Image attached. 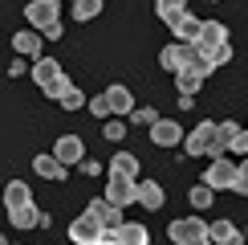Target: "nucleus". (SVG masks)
I'll return each mask as SVG.
<instances>
[{
    "instance_id": "2eb2a0df",
    "label": "nucleus",
    "mask_w": 248,
    "mask_h": 245,
    "mask_svg": "<svg viewBox=\"0 0 248 245\" xmlns=\"http://www.w3.org/2000/svg\"><path fill=\"white\" fill-rule=\"evenodd\" d=\"M86 212H94V217L106 225V229H118L122 225V212H118V204L114 200H106V196H98V200H90V209Z\"/></svg>"
},
{
    "instance_id": "72a5a7b5",
    "label": "nucleus",
    "mask_w": 248,
    "mask_h": 245,
    "mask_svg": "<svg viewBox=\"0 0 248 245\" xmlns=\"http://www.w3.org/2000/svg\"><path fill=\"white\" fill-rule=\"evenodd\" d=\"M232 192H236V196H248V176H244V172H240V176H236V184H232Z\"/></svg>"
},
{
    "instance_id": "a878e982",
    "label": "nucleus",
    "mask_w": 248,
    "mask_h": 245,
    "mask_svg": "<svg viewBox=\"0 0 248 245\" xmlns=\"http://www.w3.org/2000/svg\"><path fill=\"white\" fill-rule=\"evenodd\" d=\"M102 17V0H74V20H94Z\"/></svg>"
},
{
    "instance_id": "a211bd4d",
    "label": "nucleus",
    "mask_w": 248,
    "mask_h": 245,
    "mask_svg": "<svg viewBox=\"0 0 248 245\" xmlns=\"http://www.w3.org/2000/svg\"><path fill=\"white\" fill-rule=\"evenodd\" d=\"M33 172L41 180H65V163L57 156H33Z\"/></svg>"
},
{
    "instance_id": "20e7f679",
    "label": "nucleus",
    "mask_w": 248,
    "mask_h": 245,
    "mask_svg": "<svg viewBox=\"0 0 248 245\" xmlns=\"http://www.w3.org/2000/svg\"><path fill=\"white\" fill-rule=\"evenodd\" d=\"M191 61H195V41H171L167 49H159V66L171 70V74H179Z\"/></svg>"
},
{
    "instance_id": "cd10ccee",
    "label": "nucleus",
    "mask_w": 248,
    "mask_h": 245,
    "mask_svg": "<svg viewBox=\"0 0 248 245\" xmlns=\"http://www.w3.org/2000/svg\"><path fill=\"white\" fill-rule=\"evenodd\" d=\"M102 135H106L110 143H118L122 135H126V122H122V119H110V122H106V127H102Z\"/></svg>"
},
{
    "instance_id": "7ed1b4c3",
    "label": "nucleus",
    "mask_w": 248,
    "mask_h": 245,
    "mask_svg": "<svg viewBox=\"0 0 248 245\" xmlns=\"http://www.w3.org/2000/svg\"><path fill=\"white\" fill-rule=\"evenodd\" d=\"M102 237H106V225H102L94 212H81V217L69 225V241L74 245H102Z\"/></svg>"
},
{
    "instance_id": "f704fd0d",
    "label": "nucleus",
    "mask_w": 248,
    "mask_h": 245,
    "mask_svg": "<svg viewBox=\"0 0 248 245\" xmlns=\"http://www.w3.org/2000/svg\"><path fill=\"white\" fill-rule=\"evenodd\" d=\"M41 33H45V41H57V37H61V20H53V25L41 29Z\"/></svg>"
},
{
    "instance_id": "4be33fe9",
    "label": "nucleus",
    "mask_w": 248,
    "mask_h": 245,
    "mask_svg": "<svg viewBox=\"0 0 248 245\" xmlns=\"http://www.w3.org/2000/svg\"><path fill=\"white\" fill-rule=\"evenodd\" d=\"M155 13H159L163 25H175V20L187 13V0H155Z\"/></svg>"
},
{
    "instance_id": "58836bf2",
    "label": "nucleus",
    "mask_w": 248,
    "mask_h": 245,
    "mask_svg": "<svg viewBox=\"0 0 248 245\" xmlns=\"http://www.w3.org/2000/svg\"><path fill=\"white\" fill-rule=\"evenodd\" d=\"M244 245H248V241H244Z\"/></svg>"
},
{
    "instance_id": "4468645a",
    "label": "nucleus",
    "mask_w": 248,
    "mask_h": 245,
    "mask_svg": "<svg viewBox=\"0 0 248 245\" xmlns=\"http://www.w3.org/2000/svg\"><path fill=\"white\" fill-rule=\"evenodd\" d=\"M8 221H13L16 229H33V225H41V229H45V225H49V217L37 209V204H25V209H8Z\"/></svg>"
},
{
    "instance_id": "412c9836",
    "label": "nucleus",
    "mask_w": 248,
    "mask_h": 245,
    "mask_svg": "<svg viewBox=\"0 0 248 245\" xmlns=\"http://www.w3.org/2000/svg\"><path fill=\"white\" fill-rule=\"evenodd\" d=\"M163 200H167V196H163V188H159V184H155V180H139V204H142V209H163Z\"/></svg>"
},
{
    "instance_id": "6ab92c4d",
    "label": "nucleus",
    "mask_w": 248,
    "mask_h": 245,
    "mask_svg": "<svg viewBox=\"0 0 248 245\" xmlns=\"http://www.w3.org/2000/svg\"><path fill=\"white\" fill-rule=\"evenodd\" d=\"M25 204H33L29 184H25V180H8V184H4V209H25Z\"/></svg>"
},
{
    "instance_id": "5701e85b",
    "label": "nucleus",
    "mask_w": 248,
    "mask_h": 245,
    "mask_svg": "<svg viewBox=\"0 0 248 245\" xmlns=\"http://www.w3.org/2000/svg\"><path fill=\"white\" fill-rule=\"evenodd\" d=\"M110 176H130V180H139V159H134L130 151H118V156L110 159Z\"/></svg>"
},
{
    "instance_id": "c756f323",
    "label": "nucleus",
    "mask_w": 248,
    "mask_h": 245,
    "mask_svg": "<svg viewBox=\"0 0 248 245\" xmlns=\"http://www.w3.org/2000/svg\"><path fill=\"white\" fill-rule=\"evenodd\" d=\"M208 61H212V66H224V61H232V45H228V41H224V45H216L212 53H208Z\"/></svg>"
},
{
    "instance_id": "bb28decb",
    "label": "nucleus",
    "mask_w": 248,
    "mask_h": 245,
    "mask_svg": "<svg viewBox=\"0 0 248 245\" xmlns=\"http://www.w3.org/2000/svg\"><path fill=\"white\" fill-rule=\"evenodd\" d=\"M57 102H61L65 110H78V106H86V94H81V90L74 86V82H69V86H65V90L57 94Z\"/></svg>"
},
{
    "instance_id": "0eeeda50",
    "label": "nucleus",
    "mask_w": 248,
    "mask_h": 245,
    "mask_svg": "<svg viewBox=\"0 0 248 245\" xmlns=\"http://www.w3.org/2000/svg\"><path fill=\"white\" fill-rule=\"evenodd\" d=\"M57 17H61L57 0H29V4H25V20H29L33 29H49Z\"/></svg>"
},
{
    "instance_id": "f03ea898",
    "label": "nucleus",
    "mask_w": 248,
    "mask_h": 245,
    "mask_svg": "<svg viewBox=\"0 0 248 245\" xmlns=\"http://www.w3.org/2000/svg\"><path fill=\"white\" fill-rule=\"evenodd\" d=\"M167 233H171L175 245H212V229H208L200 217H179V221H171Z\"/></svg>"
},
{
    "instance_id": "aec40b11",
    "label": "nucleus",
    "mask_w": 248,
    "mask_h": 245,
    "mask_svg": "<svg viewBox=\"0 0 248 245\" xmlns=\"http://www.w3.org/2000/svg\"><path fill=\"white\" fill-rule=\"evenodd\" d=\"M106 98H110V110H114V115H130L134 110V98H130V90L122 86V82H114V86L106 90Z\"/></svg>"
},
{
    "instance_id": "6e6552de",
    "label": "nucleus",
    "mask_w": 248,
    "mask_h": 245,
    "mask_svg": "<svg viewBox=\"0 0 248 245\" xmlns=\"http://www.w3.org/2000/svg\"><path fill=\"white\" fill-rule=\"evenodd\" d=\"M236 176H240V168H236L232 159L216 156V159H212V168H208V176H203V184H212V188L220 192V188H232V184H236Z\"/></svg>"
},
{
    "instance_id": "c9c22d12",
    "label": "nucleus",
    "mask_w": 248,
    "mask_h": 245,
    "mask_svg": "<svg viewBox=\"0 0 248 245\" xmlns=\"http://www.w3.org/2000/svg\"><path fill=\"white\" fill-rule=\"evenodd\" d=\"M0 245H13V241H8V237H4V233H0Z\"/></svg>"
},
{
    "instance_id": "f3484780",
    "label": "nucleus",
    "mask_w": 248,
    "mask_h": 245,
    "mask_svg": "<svg viewBox=\"0 0 248 245\" xmlns=\"http://www.w3.org/2000/svg\"><path fill=\"white\" fill-rule=\"evenodd\" d=\"M208 229H212V245H244V233L236 229L232 221H224V217H220V221H212Z\"/></svg>"
},
{
    "instance_id": "39448f33",
    "label": "nucleus",
    "mask_w": 248,
    "mask_h": 245,
    "mask_svg": "<svg viewBox=\"0 0 248 245\" xmlns=\"http://www.w3.org/2000/svg\"><path fill=\"white\" fill-rule=\"evenodd\" d=\"M102 245H147V225H139V221H122L118 229H106Z\"/></svg>"
},
{
    "instance_id": "423d86ee",
    "label": "nucleus",
    "mask_w": 248,
    "mask_h": 245,
    "mask_svg": "<svg viewBox=\"0 0 248 245\" xmlns=\"http://www.w3.org/2000/svg\"><path fill=\"white\" fill-rule=\"evenodd\" d=\"M106 200H114L118 209L134 204V200H139V180H130V176H110V180H106Z\"/></svg>"
},
{
    "instance_id": "ddd939ff",
    "label": "nucleus",
    "mask_w": 248,
    "mask_h": 245,
    "mask_svg": "<svg viewBox=\"0 0 248 245\" xmlns=\"http://www.w3.org/2000/svg\"><path fill=\"white\" fill-rule=\"evenodd\" d=\"M151 139H155V147H175V143H183V131H179V122H171V119H155L151 122Z\"/></svg>"
},
{
    "instance_id": "9b49d317",
    "label": "nucleus",
    "mask_w": 248,
    "mask_h": 245,
    "mask_svg": "<svg viewBox=\"0 0 248 245\" xmlns=\"http://www.w3.org/2000/svg\"><path fill=\"white\" fill-rule=\"evenodd\" d=\"M183 143H187V156H208L212 143H216V122H200Z\"/></svg>"
},
{
    "instance_id": "c85d7f7f",
    "label": "nucleus",
    "mask_w": 248,
    "mask_h": 245,
    "mask_svg": "<svg viewBox=\"0 0 248 245\" xmlns=\"http://www.w3.org/2000/svg\"><path fill=\"white\" fill-rule=\"evenodd\" d=\"M155 119H159V110H151V106H142V110H130V122H139V127H151Z\"/></svg>"
},
{
    "instance_id": "473e14b6",
    "label": "nucleus",
    "mask_w": 248,
    "mask_h": 245,
    "mask_svg": "<svg viewBox=\"0 0 248 245\" xmlns=\"http://www.w3.org/2000/svg\"><path fill=\"white\" fill-rule=\"evenodd\" d=\"M78 168H81V172H86V176H102V163H94V159H81V163H78Z\"/></svg>"
},
{
    "instance_id": "dca6fc26",
    "label": "nucleus",
    "mask_w": 248,
    "mask_h": 245,
    "mask_svg": "<svg viewBox=\"0 0 248 245\" xmlns=\"http://www.w3.org/2000/svg\"><path fill=\"white\" fill-rule=\"evenodd\" d=\"M236 135H240V127H236L232 119H228V122H216V143H212V151H208V156H212V159H216V156H228Z\"/></svg>"
},
{
    "instance_id": "2f4dec72",
    "label": "nucleus",
    "mask_w": 248,
    "mask_h": 245,
    "mask_svg": "<svg viewBox=\"0 0 248 245\" xmlns=\"http://www.w3.org/2000/svg\"><path fill=\"white\" fill-rule=\"evenodd\" d=\"M232 156H248V131H240V135L232 139Z\"/></svg>"
},
{
    "instance_id": "4c0bfd02",
    "label": "nucleus",
    "mask_w": 248,
    "mask_h": 245,
    "mask_svg": "<svg viewBox=\"0 0 248 245\" xmlns=\"http://www.w3.org/2000/svg\"><path fill=\"white\" fill-rule=\"evenodd\" d=\"M244 241H248V229H244Z\"/></svg>"
},
{
    "instance_id": "1a4fd4ad",
    "label": "nucleus",
    "mask_w": 248,
    "mask_h": 245,
    "mask_svg": "<svg viewBox=\"0 0 248 245\" xmlns=\"http://www.w3.org/2000/svg\"><path fill=\"white\" fill-rule=\"evenodd\" d=\"M224 41H228V29H224L220 20H203V25H200V37H195V49H200V53H212V49L224 45Z\"/></svg>"
},
{
    "instance_id": "7c9ffc66",
    "label": "nucleus",
    "mask_w": 248,
    "mask_h": 245,
    "mask_svg": "<svg viewBox=\"0 0 248 245\" xmlns=\"http://www.w3.org/2000/svg\"><path fill=\"white\" fill-rule=\"evenodd\" d=\"M90 110H94L98 119H106V115H114V110H110V98H106V94H98V98H90Z\"/></svg>"
},
{
    "instance_id": "9d476101",
    "label": "nucleus",
    "mask_w": 248,
    "mask_h": 245,
    "mask_svg": "<svg viewBox=\"0 0 248 245\" xmlns=\"http://www.w3.org/2000/svg\"><path fill=\"white\" fill-rule=\"evenodd\" d=\"M13 49L20 57H41V49H45V33L41 29H20L13 37Z\"/></svg>"
},
{
    "instance_id": "e433bc0d",
    "label": "nucleus",
    "mask_w": 248,
    "mask_h": 245,
    "mask_svg": "<svg viewBox=\"0 0 248 245\" xmlns=\"http://www.w3.org/2000/svg\"><path fill=\"white\" fill-rule=\"evenodd\" d=\"M240 172H244V176H248V159H244V163H240Z\"/></svg>"
},
{
    "instance_id": "f257e3e1",
    "label": "nucleus",
    "mask_w": 248,
    "mask_h": 245,
    "mask_svg": "<svg viewBox=\"0 0 248 245\" xmlns=\"http://www.w3.org/2000/svg\"><path fill=\"white\" fill-rule=\"evenodd\" d=\"M33 82L45 90L49 98H57L61 90L69 86V78L61 74V61H57V57H37V61H33Z\"/></svg>"
},
{
    "instance_id": "393cba45",
    "label": "nucleus",
    "mask_w": 248,
    "mask_h": 245,
    "mask_svg": "<svg viewBox=\"0 0 248 245\" xmlns=\"http://www.w3.org/2000/svg\"><path fill=\"white\" fill-rule=\"evenodd\" d=\"M212 196H216L212 184H195V188L187 192V200H191V209H195V212H208V209H212Z\"/></svg>"
},
{
    "instance_id": "b1692460",
    "label": "nucleus",
    "mask_w": 248,
    "mask_h": 245,
    "mask_svg": "<svg viewBox=\"0 0 248 245\" xmlns=\"http://www.w3.org/2000/svg\"><path fill=\"white\" fill-rule=\"evenodd\" d=\"M200 25H203V20L200 17H187V13H183L179 20H175V41H195V37H200Z\"/></svg>"
},
{
    "instance_id": "f8f14e48",
    "label": "nucleus",
    "mask_w": 248,
    "mask_h": 245,
    "mask_svg": "<svg viewBox=\"0 0 248 245\" xmlns=\"http://www.w3.org/2000/svg\"><path fill=\"white\" fill-rule=\"evenodd\" d=\"M53 156L65 163V168H74V163L86 159V147H81V139H78V135H61V139L53 143Z\"/></svg>"
}]
</instances>
